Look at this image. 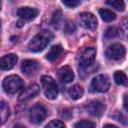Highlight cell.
Returning a JSON list of instances; mask_svg holds the SVG:
<instances>
[{"label":"cell","mask_w":128,"mask_h":128,"mask_svg":"<svg viewBox=\"0 0 128 128\" xmlns=\"http://www.w3.org/2000/svg\"><path fill=\"white\" fill-rule=\"evenodd\" d=\"M53 33L49 30H43L36 34L32 40L29 42L28 48L32 52H40L44 50V48L48 45V43L52 40Z\"/></svg>","instance_id":"6da1fadb"},{"label":"cell","mask_w":128,"mask_h":128,"mask_svg":"<svg viewBox=\"0 0 128 128\" xmlns=\"http://www.w3.org/2000/svg\"><path fill=\"white\" fill-rule=\"evenodd\" d=\"M2 87L7 94H14L22 89L23 81L17 75H10L3 80Z\"/></svg>","instance_id":"7a4b0ae2"},{"label":"cell","mask_w":128,"mask_h":128,"mask_svg":"<svg viewBox=\"0 0 128 128\" xmlns=\"http://www.w3.org/2000/svg\"><path fill=\"white\" fill-rule=\"evenodd\" d=\"M41 84H42L44 94L48 99L54 100L57 98L58 89H57V85H56V83L52 77H50L48 75L42 76L41 77Z\"/></svg>","instance_id":"3957f363"},{"label":"cell","mask_w":128,"mask_h":128,"mask_svg":"<svg viewBox=\"0 0 128 128\" xmlns=\"http://www.w3.org/2000/svg\"><path fill=\"white\" fill-rule=\"evenodd\" d=\"M46 115L47 111L41 104H36L29 110V119L34 124H40L46 118Z\"/></svg>","instance_id":"277c9868"},{"label":"cell","mask_w":128,"mask_h":128,"mask_svg":"<svg viewBox=\"0 0 128 128\" xmlns=\"http://www.w3.org/2000/svg\"><path fill=\"white\" fill-rule=\"evenodd\" d=\"M78 21H79L80 25L85 29L94 30L97 27V19H96V17L92 13H89V12L80 13L79 16H78Z\"/></svg>","instance_id":"5b68a950"},{"label":"cell","mask_w":128,"mask_h":128,"mask_svg":"<svg viewBox=\"0 0 128 128\" xmlns=\"http://www.w3.org/2000/svg\"><path fill=\"white\" fill-rule=\"evenodd\" d=\"M125 47L120 43H114L106 49V56L111 60H120L125 55Z\"/></svg>","instance_id":"8992f818"},{"label":"cell","mask_w":128,"mask_h":128,"mask_svg":"<svg viewBox=\"0 0 128 128\" xmlns=\"http://www.w3.org/2000/svg\"><path fill=\"white\" fill-rule=\"evenodd\" d=\"M91 86L94 90L98 92H106L110 88V79L107 75H97L93 78L91 82Z\"/></svg>","instance_id":"52a82bcc"},{"label":"cell","mask_w":128,"mask_h":128,"mask_svg":"<svg viewBox=\"0 0 128 128\" xmlns=\"http://www.w3.org/2000/svg\"><path fill=\"white\" fill-rule=\"evenodd\" d=\"M96 56V50L93 47L85 48L80 55V66L81 68H85L94 64V59Z\"/></svg>","instance_id":"ba28073f"},{"label":"cell","mask_w":128,"mask_h":128,"mask_svg":"<svg viewBox=\"0 0 128 128\" xmlns=\"http://www.w3.org/2000/svg\"><path fill=\"white\" fill-rule=\"evenodd\" d=\"M86 109L92 116L100 117L105 111V105L98 100H93L86 105Z\"/></svg>","instance_id":"9c48e42d"},{"label":"cell","mask_w":128,"mask_h":128,"mask_svg":"<svg viewBox=\"0 0 128 128\" xmlns=\"http://www.w3.org/2000/svg\"><path fill=\"white\" fill-rule=\"evenodd\" d=\"M39 14V11L36 8H31V7H21L17 10V15L26 21H31L35 19Z\"/></svg>","instance_id":"30bf717a"},{"label":"cell","mask_w":128,"mask_h":128,"mask_svg":"<svg viewBox=\"0 0 128 128\" xmlns=\"http://www.w3.org/2000/svg\"><path fill=\"white\" fill-rule=\"evenodd\" d=\"M39 90H40V88H39V86H38L37 84H32V85H30L29 87L25 88V89L21 92V94H20V96H19L18 99H19V101H26V100H29V99L35 97V96L39 93Z\"/></svg>","instance_id":"8fae6325"},{"label":"cell","mask_w":128,"mask_h":128,"mask_svg":"<svg viewBox=\"0 0 128 128\" xmlns=\"http://www.w3.org/2000/svg\"><path fill=\"white\" fill-rule=\"evenodd\" d=\"M39 69V63L36 60H32V59H27L24 60L21 64V70L23 73L30 75V74H34L37 70Z\"/></svg>","instance_id":"7c38bea8"},{"label":"cell","mask_w":128,"mask_h":128,"mask_svg":"<svg viewBox=\"0 0 128 128\" xmlns=\"http://www.w3.org/2000/svg\"><path fill=\"white\" fill-rule=\"evenodd\" d=\"M58 77L63 83H70L74 79V73L71 67L64 66L58 71Z\"/></svg>","instance_id":"4fadbf2b"},{"label":"cell","mask_w":128,"mask_h":128,"mask_svg":"<svg viewBox=\"0 0 128 128\" xmlns=\"http://www.w3.org/2000/svg\"><path fill=\"white\" fill-rule=\"evenodd\" d=\"M17 60H18V57L15 54L5 55L1 58V68L4 70H10L15 66Z\"/></svg>","instance_id":"5bb4252c"},{"label":"cell","mask_w":128,"mask_h":128,"mask_svg":"<svg viewBox=\"0 0 128 128\" xmlns=\"http://www.w3.org/2000/svg\"><path fill=\"white\" fill-rule=\"evenodd\" d=\"M62 52H63V48L60 45H55L47 53L46 59L48 61H50V62H53V61H55L56 59H58L60 57V55L62 54Z\"/></svg>","instance_id":"9a60e30c"},{"label":"cell","mask_w":128,"mask_h":128,"mask_svg":"<svg viewBox=\"0 0 128 128\" xmlns=\"http://www.w3.org/2000/svg\"><path fill=\"white\" fill-rule=\"evenodd\" d=\"M84 90L80 85H74L69 89V95L73 100H78L83 96Z\"/></svg>","instance_id":"2e32d148"},{"label":"cell","mask_w":128,"mask_h":128,"mask_svg":"<svg viewBox=\"0 0 128 128\" xmlns=\"http://www.w3.org/2000/svg\"><path fill=\"white\" fill-rule=\"evenodd\" d=\"M0 115H1V124H4L8 117L10 116V109L5 102H1L0 104Z\"/></svg>","instance_id":"e0dca14e"},{"label":"cell","mask_w":128,"mask_h":128,"mask_svg":"<svg viewBox=\"0 0 128 128\" xmlns=\"http://www.w3.org/2000/svg\"><path fill=\"white\" fill-rule=\"evenodd\" d=\"M114 80L116 84L118 85H127L128 84V78L126 74L122 71H116L114 73Z\"/></svg>","instance_id":"ac0fdd59"},{"label":"cell","mask_w":128,"mask_h":128,"mask_svg":"<svg viewBox=\"0 0 128 128\" xmlns=\"http://www.w3.org/2000/svg\"><path fill=\"white\" fill-rule=\"evenodd\" d=\"M99 14L101 16V18L105 21V22H111L112 20L115 19V14L108 10V9H100L99 10Z\"/></svg>","instance_id":"d6986e66"},{"label":"cell","mask_w":128,"mask_h":128,"mask_svg":"<svg viewBox=\"0 0 128 128\" xmlns=\"http://www.w3.org/2000/svg\"><path fill=\"white\" fill-rule=\"evenodd\" d=\"M106 3H107L109 6L115 8V9L118 10V11H124L125 4H124V2L121 1V0H108Z\"/></svg>","instance_id":"ffe728a7"},{"label":"cell","mask_w":128,"mask_h":128,"mask_svg":"<svg viewBox=\"0 0 128 128\" xmlns=\"http://www.w3.org/2000/svg\"><path fill=\"white\" fill-rule=\"evenodd\" d=\"M74 128H95V124L89 120H80L75 123Z\"/></svg>","instance_id":"44dd1931"},{"label":"cell","mask_w":128,"mask_h":128,"mask_svg":"<svg viewBox=\"0 0 128 128\" xmlns=\"http://www.w3.org/2000/svg\"><path fill=\"white\" fill-rule=\"evenodd\" d=\"M118 34H119V31H118L115 27H110V28H108V29L105 31L104 36H105V38H107V39H111V38L116 37Z\"/></svg>","instance_id":"7402d4cb"},{"label":"cell","mask_w":128,"mask_h":128,"mask_svg":"<svg viewBox=\"0 0 128 128\" xmlns=\"http://www.w3.org/2000/svg\"><path fill=\"white\" fill-rule=\"evenodd\" d=\"M45 128H65V124L60 120H52L45 126Z\"/></svg>","instance_id":"603a6c76"},{"label":"cell","mask_w":128,"mask_h":128,"mask_svg":"<svg viewBox=\"0 0 128 128\" xmlns=\"http://www.w3.org/2000/svg\"><path fill=\"white\" fill-rule=\"evenodd\" d=\"M119 32H121L124 36L128 37V19H124L120 25V30Z\"/></svg>","instance_id":"cb8c5ba5"},{"label":"cell","mask_w":128,"mask_h":128,"mask_svg":"<svg viewBox=\"0 0 128 128\" xmlns=\"http://www.w3.org/2000/svg\"><path fill=\"white\" fill-rule=\"evenodd\" d=\"M62 4H64L65 6H67L69 8H74L78 5H80V1H77V0H63Z\"/></svg>","instance_id":"d4e9b609"},{"label":"cell","mask_w":128,"mask_h":128,"mask_svg":"<svg viewBox=\"0 0 128 128\" xmlns=\"http://www.w3.org/2000/svg\"><path fill=\"white\" fill-rule=\"evenodd\" d=\"M76 30V27H75V25L72 23V22H67V24L65 25V31H66V33H73L74 31Z\"/></svg>","instance_id":"484cf974"},{"label":"cell","mask_w":128,"mask_h":128,"mask_svg":"<svg viewBox=\"0 0 128 128\" xmlns=\"http://www.w3.org/2000/svg\"><path fill=\"white\" fill-rule=\"evenodd\" d=\"M60 18H61V13H60V11H57L54 14V17H53V25L56 26V24H59V19Z\"/></svg>","instance_id":"4316f807"},{"label":"cell","mask_w":128,"mask_h":128,"mask_svg":"<svg viewBox=\"0 0 128 128\" xmlns=\"http://www.w3.org/2000/svg\"><path fill=\"white\" fill-rule=\"evenodd\" d=\"M123 104H124L125 109L128 111V95H125L124 96V98H123Z\"/></svg>","instance_id":"83f0119b"},{"label":"cell","mask_w":128,"mask_h":128,"mask_svg":"<svg viewBox=\"0 0 128 128\" xmlns=\"http://www.w3.org/2000/svg\"><path fill=\"white\" fill-rule=\"evenodd\" d=\"M103 128H118L117 126H114V125H112V124H106Z\"/></svg>","instance_id":"f1b7e54d"},{"label":"cell","mask_w":128,"mask_h":128,"mask_svg":"<svg viewBox=\"0 0 128 128\" xmlns=\"http://www.w3.org/2000/svg\"><path fill=\"white\" fill-rule=\"evenodd\" d=\"M13 128H26V127L23 126V125H21V124H16V125L13 126Z\"/></svg>","instance_id":"f546056e"}]
</instances>
